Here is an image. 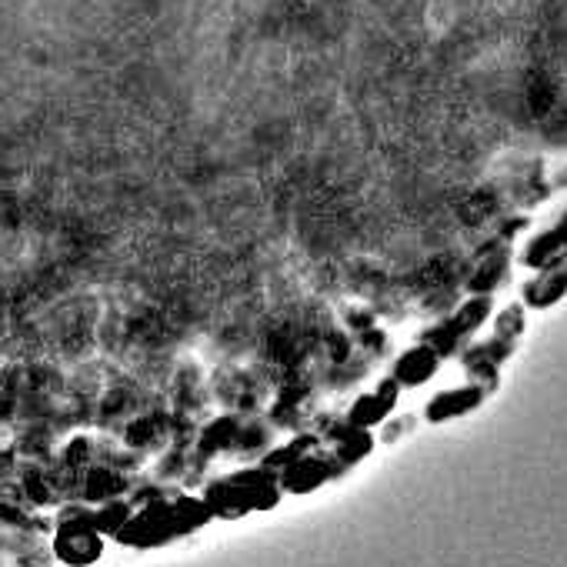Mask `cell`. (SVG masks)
Segmentation results:
<instances>
[{
  "label": "cell",
  "mask_w": 567,
  "mask_h": 567,
  "mask_svg": "<svg viewBox=\"0 0 567 567\" xmlns=\"http://www.w3.org/2000/svg\"><path fill=\"white\" fill-rule=\"evenodd\" d=\"M434 371H437V354L431 347H414V351H407L401 361H397L394 377L401 384H424Z\"/></svg>",
  "instance_id": "obj_1"
},
{
  "label": "cell",
  "mask_w": 567,
  "mask_h": 567,
  "mask_svg": "<svg viewBox=\"0 0 567 567\" xmlns=\"http://www.w3.org/2000/svg\"><path fill=\"white\" fill-rule=\"evenodd\" d=\"M477 401H481V391H474V387L444 391L441 397H434V401L427 404V417H431V421H447V417L471 411V407H477Z\"/></svg>",
  "instance_id": "obj_2"
},
{
  "label": "cell",
  "mask_w": 567,
  "mask_h": 567,
  "mask_svg": "<svg viewBox=\"0 0 567 567\" xmlns=\"http://www.w3.org/2000/svg\"><path fill=\"white\" fill-rule=\"evenodd\" d=\"M391 404H394V384H384L377 394H367V397H361V401L354 404L351 421L361 424V427L377 424V421H384V414L391 411Z\"/></svg>",
  "instance_id": "obj_3"
}]
</instances>
